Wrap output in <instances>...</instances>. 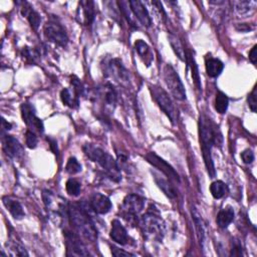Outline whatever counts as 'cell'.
I'll return each mask as SVG.
<instances>
[{"label":"cell","mask_w":257,"mask_h":257,"mask_svg":"<svg viewBox=\"0 0 257 257\" xmlns=\"http://www.w3.org/2000/svg\"><path fill=\"white\" fill-rule=\"evenodd\" d=\"M210 192L215 199H221L228 193V187L223 181L217 180L211 184Z\"/></svg>","instance_id":"cell-26"},{"label":"cell","mask_w":257,"mask_h":257,"mask_svg":"<svg viewBox=\"0 0 257 257\" xmlns=\"http://www.w3.org/2000/svg\"><path fill=\"white\" fill-rule=\"evenodd\" d=\"M10 128H11V125L9 123H7L3 118V120H2V129H3V131H8V130H10Z\"/></svg>","instance_id":"cell-42"},{"label":"cell","mask_w":257,"mask_h":257,"mask_svg":"<svg viewBox=\"0 0 257 257\" xmlns=\"http://www.w3.org/2000/svg\"><path fill=\"white\" fill-rule=\"evenodd\" d=\"M199 136L206 169L210 177L214 178L216 176V171L212 158V148L214 146L221 147L223 143L222 134L216 124H214L208 117L202 115L199 118Z\"/></svg>","instance_id":"cell-1"},{"label":"cell","mask_w":257,"mask_h":257,"mask_svg":"<svg viewBox=\"0 0 257 257\" xmlns=\"http://www.w3.org/2000/svg\"><path fill=\"white\" fill-rule=\"evenodd\" d=\"M44 32L47 39H48V42L62 47H67L69 43L67 30L56 19H50L49 22L47 23Z\"/></svg>","instance_id":"cell-7"},{"label":"cell","mask_w":257,"mask_h":257,"mask_svg":"<svg viewBox=\"0 0 257 257\" xmlns=\"http://www.w3.org/2000/svg\"><path fill=\"white\" fill-rule=\"evenodd\" d=\"M112 254L116 257H128V256H135L134 254L130 252H126L124 250H121L120 248L112 246Z\"/></svg>","instance_id":"cell-40"},{"label":"cell","mask_w":257,"mask_h":257,"mask_svg":"<svg viewBox=\"0 0 257 257\" xmlns=\"http://www.w3.org/2000/svg\"><path fill=\"white\" fill-rule=\"evenodd\" d=\"M22 116L23 118V122L26 124V126L31 130V131H37L39 133H44L45 127L44 123L38 118L35 115V110L32 105L25 103L22 105Z\"/></svg>","instance_id":"cell-12"},{"label":"cell","mask_w":257,"mask_h":257,"mask_svg":"<svg viewBox=\"0 0 257 257\" xmlns=\"http://www.w3.org/2000/svg\"><path fill=\"white\" fill-rule=\"evenodd\" d=\"M233 5L236 12L239 15H247L254 11L256 2L255 1H234Z\"/></svg>","instance_id":"cell-29"},{"label":"cell","mask_w":257,"mask_h":257,"mask_svg":"<svg viewBox=\"0 0 257 257\" xmlns=\"http://www.w3.org/2000/svg\"><path fill=\"white\" fill-rule=\"evenodd\" d=\"M228 106H229L228 96L222 92L217 93L216 98H215V109H216V111L221 115L225 114L227 112Z\"/></svg>","instance_id":"cell-31"},{"label":"cell","mask_w":257,"mask_h":257,"mask_svg":"<svg viewBox=\"0 0 257 257\" xmlns=\"http://www.w3.org/2000/svg\"><path fill=\"white\" fill-rule=\"evenodd\" d=\"M68 216L72 227L87 240L93 242L97 238V230L87 212L76 205L68 208Z\"/></svg>","instance_id":"cell-3"},{"label":"cell","mask_w":257,"mask_h":257,"mask_svg":"<svg viewBox=\"0 0 257 257\" xmlns=\"http://www.w3.org/2000/svg\"><path fill=\"white\" fill-rule=\"evenodd\" d=\"M248 106L250 108V110L255 113L256 112V108H257V101H256V87H254V89L252 90V92L249 93L248 95Z\"/></svg>","instance_id":"cell-37"},{"label":"cell","mask_w":257,"mask_h":257,"mask_svg":"<svg viewBox=\"0 0 257 257\" xmlns=\"http://www.w3.org/2000/svg\"><path fill=\"white\" fill-rule=\"evenodd\" d=\"M22 13L23 16H26L28 22L31 25V27L37 31L39 25L42 23V17L39 15L27 2H23V7H22Z\"/></svg>","instance_id":"cell-20"},{"label":"cell","mask_w":257,"mask_h":257,"mask_svg":"<svg viewBox=\"0 0 257 257\" xmlns=\"http://www.w3.org/2000/svg\"><path fill=\"white\" fill-rule=\"evenodd\" d=\"M152 175L154 177V180H155L156 184L158 185V187H159L163 191V193L167 197H169L170 199H175L176 197L178 196V193H177L176 188L172 185V183L169 180L165 179L163 176H160L159 174L156 173V172L152 171Z\"/></svg>","instance_id":"cell-18"},{"label":"cell","mask_w":257,"mask_h":257,"mask_svg":"<svg viewBox=\"0 0 257 257\" xmlns=\"http://www.w3.org/2000/svg\"><path fill=\"white\" fill-rule=\"evenodd\" d=\"M186 63L191 68L192 78H193V82H194L196 88L198 90H201V82H200V74H199L198 66H197L194 57L191 54L186 53Z\"/></svg>","instance_id":"cell-28"},{"label":"cell","mask_w":257,"mask_h":257,"mask_svg":"<svg viewBox=\"0 0 257 257\" xmlns=\"http://www.w3.org/2000/svg\"><path fill=\"white\" fill-rule=\"evenodd\" d=\"M192 216H193V220L195 223L197 235H198V238L200 242H204V237H205V229H204V223L201 218V215L198 213L196 209L192 210Z\"/></svg>","instance_id":"cell-30"},{"label":"cell","mask_w":257,"mask_h":257,"mask_svg":"<svg viewBox=\"0 0 257 257\" xmlns=\"http://www.w3.org/2000/svg\"><path fill=\"white\" fill-rule=\"evenodd\" d=\"M65 238L68 248V254L73 256H89L90 252L87 250L85 244L82 242L81 238L75 233L65 230Z\"/></svg>","instance_id":"cell-11"},{"label":"cell","mask_w":257,"mask_h":257,"mask_svg":"<svg viewBox=\"0 0 257 257\" xmlns=\"http://www.w3.org/2000/svg\"><path fill=\"white\" fill-rule=\"evenodd\" d=\"M231 256H242L243 255V248L241 243L238 240L233 241V246L231 249Z\"/></svg>","instance_id":"cell-38"},{"label":"cell","mask_w":257,"mask_h":257,"mask_svg":"<svg viewBox=\"0 0 257 257\" xmlns=\"http://www.w3.org/2000/svg\"><path fill=\"white\" fill-rule=\"evenodd\" d=\"M241 159L245 164H251L254 161V154L251 150L247 149L241 153Z\"/></svg>","instance_id":"cell-39"},{"label":"cell","mask_w":257,"mask_h":257,"mask_svg":"<svg viewBox=\"0 0 257 257\" xmlns=\"http://www.w3.org/2000/svg\"><path fill=\"white\" fill-rule=\"evenodd\" d=\"M66 171L70 175L77 174L82 171V165L78 163V161L75 159L74 157H71V158H70L68 163H67Z\"/></svg>","instance_id":"cell-35"},{"label":"cell","mask_w":257,"mask_h":257,"mask_svg":"<svg viewBox=\"0 0 257 257\" xmlns=\"http://www.w3.org/2000/svg\"><path fill=\"white\" fill-rule=\"evenodd\" d=\"M83 150L89 159L100 165L113 181L117 183L122 180L121 169L113 156L104 151L102 148L92 144L85 145Z\"/></svg>","instance_id":"cell-2"},{"label":"cell","mask_w":257,"mask_h":257,"mask_svg":"<svg viewBox=\"0 0 257 257\" xmlns=\"http://www.w3.org/2000/svg\"><path fill=\"white\" fill-rule=\"evenodd\" d=\"M150 91L159 108L170 118L172 124H176L178 120V112L168 93L159 86H151Z\"/></svg>","instance_id":"cell-5"},{"label":"cell","mask_w":257,"mask_h":257,"mask_svg":"<svg viewBox=\"0 0 257 257\" xmlns=\"http://www.w3.org/2000/svg\"><path fill=\"white\" fill-rule=\"evenodd\" d=\"M234 217H235V213H234L233 208L230 206H227L221 209L219 213L217 214V218H216L217 225H218L220 228L225 229L233 222Z\"/></svg>","instance_id":"cell-21"},{"label":"cell","mask_w":257,"mask_h":257,"mask_svg":"<svg viewBox=\"0 0 257 257\" xmlns=\"http://www.w3.org/2000/svg\"><path fill=\"white\" fill-rule=\"evenodd\" d=\"M7 246L9 249V255L11 256H27L28 255L23 245L19 242L18 239H16L15 235H10Z\"/></svg>","instance_id":"cell-24"},{"label":"cell","mask_w":257,"mask_h":257,"mask_svg":"<svg viewBox=\"0 0 257 257\" xmlns=\"http://www.w3.org/2000/svg\"><path fill=\"white\" fill-rule=\"evenodd\" d=\"M129 4L137 21L146 27L151 26L152 24L151 16L143 3L141 1H138V0L137 1L135 0V1H129Z\"/></svg>","instance_id":"cell-16"},{"label":"cell","mask_w":257,"mask_h":257,"mask_svg":"<svg viewBox=\"0 0 257 257\" xmlns=\"http://www.w3.org/2000/svg\"><path fill=\"white\" fill-rule=\"evenodd\" d=\"M91 208L96 214H107L112 209V202L108 196L101 194V193H94L90 201Z\"/></svg>","instance_id":"cell-15"},{"label":"cell","mask_w":257,"mask_h":257,"mask_svg":"<svg viewBox=\"0 0 257 257\" xmlns=\"http://www.w3.org/2000/svg\"><path fill=\"white\" fill-rule=\"evenodd\" d=\"M163 76L169 91L171 92L172 95L176 98V100H179V101L186 100V92L183 83L179 74L177 73V71L171 65L165 66L163 70Z\"/></svg>","instance_id":"cell-6"},{"label":"cell","mask_w":257,"mask_h":257,"mask_svg":"<svg viewBox=\"0 0 257 257\" xmlns=\"http://www.w3.org/2000/svg\"><path fill=\"white\" fill-rule=\"evenodd\" d=\"M2 148L5 154L10 158H13V159H21L24 154L23 147L13 136H2Z\"/></svg>","instance_id":"cell-13"},{"label":"cell","mask_w":257,"mask_h":257,"mask_svg":"<svg viewBox=\"0 0 257 257\" xmlns=\"http://www.w3.org/2000/svg\"><path fill=\"white\" fill-rule=\"evenodd\" d=\"M111 238L120 245H126L129 242L130 237L128 235L127 229L124 225L117 219L112 222V229L110 233Z\"/></svg>","instance_id":"cell-17"},{"label":"cell","mask_w":257,"mask_h":257,"mask_svg":"<svg viewBox=\"0 0 257 257\" xmlns=\"http://www.w3.org/2000/svg\"><path fill=\"white\" fill-rule=\"evenodd\" d=\"M95 16V10H94V4L93 1H82L80 2V6H78L76 18L80 23L84 25H91Z\"/></svg>","instance_id":"cell-14"},{"label":"cell","mask_w":257,"mask_h":257,"mask_svg":"<svg viewBox=\"0 0 257 257\" xmlns=\"http://www.w3.org/2000/svg\"><path fill=\"white\" fill-rule=\"evenodd\" d=\"M206 72L210 77H217L221 74L224 69L223 63L218 58H214V57H209L206 63Z\"/></svg>","instance_id":"cell-22"},{"label":"cell","mask_w":257,"mask_h":257,"mask_svg":"<svg viewBox=\"0 0 257 257\" xmlns=\"http://www.w3.org/2000/svg\"><path fill=\"white\" fill-rule=\"evenodd\" d=\"M145 198L142 196L137 194H129L125 197V199L122 204V213L125 218L128 220L136 219V216L142 212L145 207Z\"/></svg>","instance_id":"cell-9"},{"label":"cell","mask_w":257,"mask_h":257,"mask_svg":"<svg viewBox=\"0 0 257 257\" xmlns=\"http://www.w3.org/2000/svg\"><path fill=\"white\" fill-rule=\"evenodd\" d=\"M101 96H103L105 103L109 106H115L117 100V92L115 88L110 84H107L106 86H104V88L102 89Z\"/></svg>","instance_id":"cell-27"},{"label":"cell","mask_w":257,"mask_h":257,"mask_svg":"<svg viewBox=\"0 0 257 257\" xmlns=\"http://www.w3.org/2000/svg\"><path fill=\"white\" fill-rule=\"evenodd\" d=\"M145 158L151 165H153L157 169H159L162 173H164V175H166V177L169 178L170 181L180 183L179 175H178L175 169L170 164H168L165 160H163L161 157H159L154 152H149Z\"/></svg>","instance_id":"cell-10"},{"label":"cell","mask_w":257,"mask_h":257,"mask_svg":"<svg viewBox=\"0 0 257 257\" xmlns=\"http://www.w3.org/2000/svg\"><path fill=\"white\" fill-rule=\"evenodd\" d=\"M3 205L6 207V209L9 211V213L13 216V218L21 220L25 216L24 210L23 205L19 203V201L11 198V197L4 196L2 198Z\"/></svg>","instance_id":"cell-19"},{"label":"cell","mask_w":257,"mask_h":257,"mask_svg":"<svg viewBox=\"0 0 257 257\" xmlns=\"http://www.w3.org/2000/svg\"><path fill=\"white\" fill-rule=\"evenodd\" d=\"M168 39H169V43L175 54L178 56V58H179L182 62H186V52H185V49L183 47V45L180 39L178 38L176 35H174L173 33L168 34Z\"/></svg>","instance_id":"cell-25"},{"label":"cell","mask_w":257,"mask_h":257,"mask_svg":"<svg viewBox=\"0 0 257 257\" xmlns=\"http://www.w3.org/2000/svg\"><path fill=\"white\" fill-rule=\"evenodd\" d=\"M25 143L29 149L36 148V146L38 144V139H37V137L33 131H31V130L26 131V133H25Z\"/></svg>","instance_id":"cell-36"},{"label":"cell","mask_w":257,"mask_h":257,"mask_svg":"<svg viewBox=\"0 0 257 257\" xmlns=\"http://www.w3.org/2000/svg\"><path fill=\"white\" fill-rule=\"evenodd\" d=\"M135 48H136V50L138 51V53H139V54L141 55L142 58L150 57V59H152L150 47H149V46H148L145 42L142 41V39H139V41H137V42L135 43Z\"/></svg>","instance_id":"cell-34"},{"label":"cell","mask_w":257,"mask_h":257,"mask_svg":"<svg viewBox=\"0 0 257 257\" xmlns=\"http://www.w3.org/2000/svg\"><path fill=\"white\" fill-rule=\"evenodd\" d=\"M117 4H118V6H120V9L122 10L124 16L127 18V21H128L129 24H130L131 26H133V27L138 28L137 19H136L135 15H134L131 7H130L129 2H127V1H121V2H118Z\"/></svg>","instance_id":"cell-32"},{"label":"cell","mask_w":257,"mask_h":257,"mask_svg":"<svg viewBox=\"0 0 257 257\" xmlns=\"http://www.w3.org/2000/svg\"><path fill=\"white\" fill-rule=\"evenodd\" d=\"M249 61L254 65L256 66V61H257V46H254L250 52H249Z\"/></svg>","instance_id":"cell-41"},{"label":"cell","mask_w":257,"mask_h":257,"mask_svg":"<svg viewBox=\"0 0 257 257\" xmlns=\"http://www.w3.org/2000/svg\"><path fill=\"white\" fill-rule=\"evenodd\" d=\"M78 97H80V94H78L73 89L72 92L70 89H65L61 93L62 102L66 106L72 109L78 107Z\"/></svg>","instance_id":"cell-23"},{"label":"cell","mask_w":257,"mask_h":257,"mask_svg":"<svg viewBox=\"0 0 257 257\" xmlns=\"http://www.w3.org/2000/svg\"><path fill=\"white\" fill-rule=\"evenodd\" d=\"M66 189L69 195L70 196H78L81 193L82 190V185L77 180L73 179V178H70L67 181L66 184Z\"/></svg>","instance_id":"cell-33"},{"label":"cell","mask_w":257,"mask_h":257,"mask_svg":"<svg viewBox=\"0 0 257 257\" xmlns=\"http://www.w3.org/2000/svg\"><path fill=\"white\" fill-rule=\"evenodd\" d=\"M103 70L106 76L113 78L117 83L124 84L129 81V71L118 58H109L105 61Z\"/></svg>","instance_id":"cell-8"},{"label":"cell","mask_w":257,"mask_h":257,"mask_svg":"<svg viewBox=\"0 0 257 257\" xmlns=\"http://www.w3.org/2000/svg\"><path fill=\"white\" fill-rule=\"evenodd\" d=\"M140 228L147 239L160 242L165 235V222L157 212L149 211L139 220Z\"/></svg>","instance_id":"cell-4"}]
</instances>
